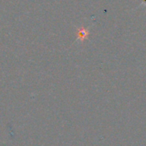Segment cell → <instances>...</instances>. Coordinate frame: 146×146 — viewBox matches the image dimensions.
I'll list each match as a JSON object with an SVG mask.
<instances>
[{
	"mask_svg": "<svg viewBox=\"0 0 146 146\" xmlns=\"http://www.w3.org/2000/svg\"><path fill=\"white\" fill-rule=\"evenodd\" d=\"M90 35V29L86 28V27H81L79 28L77 31V38L76 41L83 43L85 40H86L88 38Z\"/></svg>",
	"mask_w": 146,
	"mask_h": 146,
	"instance_id": "6da1fadb",
	"label": "cell"
}]
</instances>
